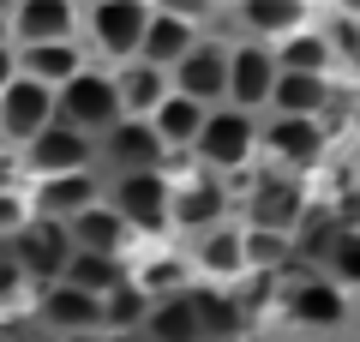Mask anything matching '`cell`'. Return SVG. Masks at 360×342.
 Instances as JSON below:
<instances>
[{"label": "cell", "instance_id": "1", "mask_svg": "<svg viewBox=\"0 0 360 342\" xmlns=\"http://www.w3.org/2000/svg\"><path fill=\"white\" fill-rule=\"evenodd\" d=\"M144 30H150V6L144 0H96V6H84V42L108 61V72L139 61Z\"/></svg>", "mask_w": 360, "mask_h": 342}, {"label": "cell", "instance_id": "2", "mask_svg": "<svg viewBox=\"0 0 360 342\" xmlns=\"http://www.w3.org/2000/svg\"><path fill=\"white\" fill-rule=\"evenodd\" d=\"M252 156H258V120L240 114V108H210L205 132H198V144H193V163L222 180V175L252 168Z\"/></svg>", "mask_w": 360, "mask_h": 342}, {"label": "cell", "instance_id": "3", "mask_svg": "<svg viewBox=\"0 0 360 342\" xmlns=\"http://www.w3.org/2000/svg\"><path fill=\"white\" fill-rule=\"evenodd\" d=\"M54 102H60V127L84 132V139H96V132H115L120 120H127V114H120L115 72H108V66H84L72 84L54 90Z\"/></svg>", "mask_w": 360, "mask_h": 342}, {"label": "cell", "instance_id": "4", "mask_svg": "<svg viewBox=\"0 0 360 342\" xmlns=\"http://www.w3.org/2000/svg\"><path fill=\"white\" fill-rule=\"evenodd\" d=\"M283 318L300 330H348L354 324V294L330 282L324 270H300L283 289Z\"/></svg>", "mask_w": 360, "mask_h": 342}, {"label": "cell", "instance_id": "5", "mask_svg": "<svg viewBox=\"0 0 360 342\" xmlns=\"http://www.w3.org/2000/svg\"><path fill=\"white\" fill-rule=\"evenodd\" d=\"M108 204L132 234H162L168 210H174V180L168 168H144V175H108Z\"/></svg>", "mask_w": 360, "mask_h": 342}, {"label": "cell", "instance_id": "6", "mask_svg": "<svg viewBox=\"0 0 360 342\" xmlns=\"http://www.w3.org/2000/svg\"><path fill=\"white\" fill-rule=\"evenodd\" d=\"M276 78H283V66H276V49H264V42H229V102L222 108H240V114H270V96H276Z\"/></svg>", "mask_w": 360, "mask_h": 342}, {"label": "cell", "instance_id": "7", "mask_svg": "<svg viewBox=\"0 0 360 342\" xmlns=\"http://www.w3.org/2000/svg\"><path fill=\"white\" fill-rule=\"evenodd\" d=\"M6 253H13V265L25 270L30 282L54 289V282L66 277V265H72L78 246H72V234H66V222H42V216H30L13 241H6Z\"/></svg>", "mask_w": 360, "mask_h": 342}, {"label": "cell", "instance_id": "8", "mask_svg": "<svg viewBox=\"0 0 360 342\" xmlns=\"http://www.w3.org/2000/svg\"><path fill=\"white\" fill-rule=\"evenodd\" d=\"M198 42H205V18H198L193 6H150V30H144L139 61L156 66V72H174Z\"/></svg>", "mask_w": 360, "mask_h": 342}, {"label": "cell", "instance_id": "9", "mask_svg": "<svg viewBox=\"0 0 360 342\" xmlns=\"http://www.w3.org/2000/svg\"><path fill=\"white\" fill-rule=\"evenodd\" d=\"M54 120H60V102H54V90H49V84H37V78L18 72L13 84L0 90V139L30 144V139H42Z\"/></svg>", "mask_w": 360, "mask_h": 342}, {"label": "cell", "instance_id": "10", "mask_svg": "<svg viewBox=\"0 0 360 342\" xmlns=\"http://www.w3.org/2000/svg\"><path fill=\"white\" fill-rule=\"evenodd\" d=\"M168 90L186 96V102H198V108H222V102H229V42L205 37L174 72H168Z\"/></svg>", "mask_w": 360, "mask_h": 342}, {"label": "cell", "instance_id": "11", "mask_svg": "<svg viewBox=\"0 0 360 342\" xmlns=\"http://www.w3.org/2000/svg\"><path fill=\"white\" fill-rule=\"evenodd\" d=\"M96 139H84V132H72V127H60L54 120L42 139H30L25 144V168L37 180H60V175H96Z\"/></svg>", "mask_w": 360, "mask_h": 342}, {"label": "cell", "instance_id": "12", "mask_svg": "<svg viewBox=\"0 0 360 342\" xmlns=\"http://www.w3.org/2000/svg\"><path fill=\"white\" fill-rule=\"evenodd\" d=\"M258 151H270V163L307 175V168L324 163L330 132H324V120H283V114H270V120H258Z\"/></svg>", "mask_w": 360, "mask_h": 342}, {"label": "cell", "instance_id": "13", "mask_svg": "<svg viewBox=\"0 0 360 342\" xmlns=\"http://www.w3.org/2000/svg\"><path fill=\"white\" fill-rule=\"evenodd\" d=\"M84 6L66 0H18L13 6V49H49V42H78Z\"/></svg>", "mask_w": 360, "mask_h": 342}, {"label": "cell", "instance_id": "14", "mask_svg": "<svg viewBox=\"0 0 360 342\" xmlns=\"http://www.w3.org/2000/svg\"><path fill=\"white\" fill-rule=\"evenodd\" d=\"M229 186H222L217 175H186L174 180V210H168V228H186V234H210V228L229 222Z\"/></svg>", "mask_w": 360, "mask_h": 342}, {"label": "cell", "instance_id": "15", "mask_svg": "<svg viewBox=\"0 0 360 342\" xmlns=\"http://www.w3.org/2000/svg\"><path fill=\"white\" fill-rule=\"evenodd\" d=\"M96 156H103L108 175H144V168H162V139L150 132V120H120L115 132L96 139Z\"/></svg>", "mask_w": 360, "mask_h": 342}, {"label": "cell", "instance_id": "16", "mask_svg": "<svg viewBox=\"0 0 360 342\" xmlns=\"http://www.w3.org/2000/svg\"><path fill=\"white\" fill-rule=\"evenodd\" d=\"M300 210H307V192L300 180H252L246 192V228H270V234H295L300 228Z\"/></svg>", "mask_w": 360, "mask_h": 342}, {"label": "cell", "instance_id": "17", "mask_svg": "<svg viewBox=\"0 0 360 342\" xmlns=\"http://www.w3.org/2000/svg\"><path fill=\"white\" fill-rule=\"evenodd\" d=\"M234 25H240L246 42L283 49L288 37H300V30H307V6H295V0H246L240 13H234Z\"/></svg>", "mask_w": 360, "mask_h": 342}, {"label": "cell", "instance_id": "18", "mask_svg": "<svg viewBox=\"0 0 360 342\" xmlns=\"http://www.w3.org/2000/svg\"><path fill=\"white\" fill-rule=\"evenodd\" d=\"M108 186L96 175H60V180H37V210L42 222H72V216H84L90 204H103Z\"/></svg>", "mask_w": 360, "mask_h": 342}, {"label": "cell", "instance_id": "19", "mask_svg": "<svg viewBox=\"0 0 360 342\" xmlns=\"http://www.w3.org/2000/svg\"><path fill=\"white\" fill-rule=\"evenodd\" d=\"M198 277H210V289H229L234 277H246V234L240 222H222L210 234H198Z\"/></svg>", "mask_w": 360, "mask_h": 342}, {"label": "cell", "instance_id": "20", "mask_svg": "<svg viewBox=\"0 0 360 342\" xmlns=\"http://www.w3.org/2000/svg\"><path fill=\"white\" fill-rule=\"evenodd\" d=\"M330 102H336V84H330V78L283 72V78H276V96H270V114H283V120H324Z\"/></svg>", "mask_w": 360, "mask_h": 342}, {"label": "cell", "instance_id": "21", "mask_svg": "<svg viewBox=\"0 0 360 342\" xmlns=\"http://www.w3.org/2000/svg\"><path fill=\"white\" fill-rule=\"evenodd\" d=\"M42 318H49L60 336H78V330H103V300L84 289H72V282H54V289H42Z\"/></svg>", "mask_w": 360, "mask_h": 342}, {"label": "cell", "instance_id": "22", "mask_svg": "<svg viewBox=\"0 0 360 342\" xmlns=\"http://www.w3.org/2000/svg\"><path fill=\"white\" fill-rule=\"evenodd\" d=\"M66 234H72V246H78V253L120 258V246H127V234H132V228L120 222V210L103 198V204H90L84 216H72V222H66Z\"/></svg>", "mask_w": 360, "mask_h": 342}, {"label": "cell", "instance_id": "23", "mask_svg": "<svg viewBox=\"0 0 360 342\" xmlns=\"http://www.w3.org/2000/svg\"><path fill=\"white\" fill-rule=\"evenodd\" d=\"M115 90H120V114H127V120H150L168 102V72H156V66H144V61L115 66Z\"/></svg>", "mask_w": 360, "mask_h": 342}, {"label": "cell", "instance_id": "24", "mask_svg": "<svg viewBox=\"0 0 360 342\" xmlns=\"http://www.w3.org/2000/svg\"><path fill=\"white\" fill-rule=\"evenodd\" d=\"M84 49L78 42H49V49H18V72L25 78H37V84H49V90H60V84H72L78 72H84Z\"/></svg>", "mask_w": 360, "mask_h": 342}, {"label": "cell", "instance_id": "25", "mask_svg": "<svg viewBox=\"0 0 360 342\" xmlns=\"http://www.w3.org/2000/svg\"><path fill=\"white\" fill-rule=\"evenodd\" d=\"M205 114H210V108H198V102H186V96L168 90V102L150 114V132L162 139V151H186V156H193L198 132H205Z\"/></svg>", "mask_w": 360, "mask_h": 342}, {"label": "cell", "instance_id": "26", "mask_svg": "<svg viewBox=\"0 0 360 342\" xmlns=\"http://www.w3.org/2000/svg\"><path fill=\"white\" fill-rule=\"evenodd\" d=\"M144 336H150V342H205V324H198L193 289L174 294V300H156L150 318H144Z\"/></svg>", "mask_w": 360, "mask_h": 342}, {"label": "cell", "instance_id": "27", "mask_svg": "<svg viewBox=\"0 0 360 342\" xmlns=\"http://www.w3.org/2000/svg\"><path fill=\"white\" fill-rule=\"evenodd\" d=\"M193 306H198V324H205V342H229V336L246 330V306L229 289H210V282L198 289L193 282Z\"/></svg>", "mask_w": 360, "mask_h": 342}, {"label": "cell", "instance_id": "28", "mask_svg": "<svg viewBox=\"0 0 360 342\" xmlns=\"http://www.w3.org/2000/svg\"><path fill=\"white\" fill-rule=\"evenodd\" d=\"M276 66L283 72H307V78H330V66H336V49H330V37H319V30H300V37H288L283 49H276Z\"/></svg>", "mask_w": 360, "mask_h": 342}, {"label": "cell", "instance_id": "29", "mask_svg": "<svg viewBox=\"0 0 360 342\" xmlns=\"http://www.w3.org/2000/svg\"><path fill=\"white\" fill-rule=\"evenodd\" d=\"M132 270L120 265V258H103V253H72V265H66V277L60 282H72V289H84V294H96V300H108V294L127 282Z\"/></svg>", "mask_w": 360, "mask_h": 342}, {"label": "cell", "instance_id": "30", "mask_svg": "<svg viewBox=\"0 0 360 342\" xmlns=\"http://www.w3.org/2000/svg\"><path fill=\"white\" fill-rule=\"evenodd\" d=\"M132 282H139L150 300H174V294L193 289V265H186V258H174V253H162V258H144V265L132 270Z\"/></svg>", "mask_w": 360, "mask_h": 342}, {"label": "cell", "instance_id": "31", "mask_svg": "<svg viewBox=\"0 0 360 342\" xmlns=\"http://www.w3.org/2000/svg\"><path fill=\"white\" fill-rule=\"evenodd\" d=\"M246 277H276V270L295 258V234H270V228H246Z\"/></svg>", "mask_w": 360, "mask_h": 342}, {"label": "cell", "instance_id": "32", "mask_svg": "<svg viewBox=\"0 0 360 342\" xmlns=\"http://www.w3.org/2000/svg\"><path fill=\"white\" fill-rule=\"evenodd\" d=\"M150 294H144L139 289V282H120V289L115 294H108V300H103V318H108V324H115V336H127V330H144V318H150Z\"/></svg>", "mask_w": 360, "mask_h": 342}, {"label": "cell", "instance_id": "33", "mask_svg": "<svg viewBox=\"0 0 360 342\" xmlns=\"http://www.w3.org/2000/svg\"><path fill=\"white\" fill-rule=\"evenodd\" d=\"M324 277L342 282L348 294L360 289V228H336V246H330V258H324Z\"/></svg>", "mask_w": 360, "mask_h": 342}, {"label": "cell", "instance_id": "34", "mask_svg": "<svg viewBox=\"0 0 360 342\" xmlns=\"http://www.w3.org/2000/svg\"><path fill=\"white\" fill-rule=\"evenodd\" d=\"M25 222H30V204L18 198L13 186H0V241H13V234H18Z\"/></svg>", "mask_w": 360, "mask_h": 342}, {"label": "cell", "instance_id": "35", "mask_svg": "<svg viewBox=\"0 0 360 342\" xmlns=\"http://www.w3.org/2000/svg\"><path fill=\"white\" fill-rule=\"evenodd\" d=\"M25 282H30V277L13 265V253H0V306H13L18 294H25Z\"/></svg>", "mask_w": 360, "mask_h": 342}, {"label": "cell", "instance_id": "36", "mask_svg": "<svg viewBox=\"0 0 360 342\" xmlns=\"http://www.w3.org/2000/svg\"><path fill=\"white\" fill-rule=\"evenodd\" d=\"M18 78V49H0V90Z\"/></svg>", "mask_w": 360, "mask_h": 342}, {"label": "cell", "instance_id": "37", "mask_svg": "<svg viewBox=\"0 0 360 342\" xmlns=\"http://www.w3.org/2000/svg\"><path fill=\"white\" fill-rule=\"evenodd\" d=\"M0 49H13V6H0Z\"/></svg>", "mask_w": 360, "mask_h": 342}, {"label": "cell", "instance_id": "38", "mask_svg": "<svg viewBox=\"0 0 360 342\" xmlns=\"http://www.w3.org/2000/svg\"><path fill=\"white\" fill-rule=\"evenodd\" d=\"M60 342H108V330H78V336H60Z\"/></svg>", "mask_w": 360, "mask_h": 342}, {"label": "cell", "instance_id": "39", "mask_svg": "<svg viewBox=\"0 0 360 342\" xmlns=\"http://www.w3.org/2000/svg\"><path fill=\"white\" fill-rule=\"evenodd\" d=\"M108 342H150L144 330H127V336H108Z\"/></svg>", "mask_w": 360, "mask_h": 342}, {"label": "cell", "instance_id": "40", "mask_svg": "<svg viewBox=\"0 0 360 342\" xmlns=\"http://www.w3.org/2000/svg\"><path fill=\"white\" fill-rule=\"evenodd\" d=\"M252 342H270V336H252Z\"/></svg>", "mask_w": 360, "mask_h": 342}, {"label": "cell", "instance_id": "41", "mask_svg": "<svg viewBox=\"0 0 360 342\" xmlns=\"http://www.w3.org/2000/svg\"><path fill=\"white\" fill-rule=\"evenodd\" d=\"M0 253H6V241H0Z\"/></svg>", "mask_w": 360, "mask_h": 342}, {"label": "cell", "instance_id": "42", "mask_svg": "<svg viewBox=\"0 0 360 342\" xmlns=\"http://www.w3.org/2000/svg\"><path fill=\"white\" fill-rule=\"evenodd\" d=\"M0 342H6V330H0Z\"/></svg>", "mask_w": 360, "mask_h": 342}]
</instances>
